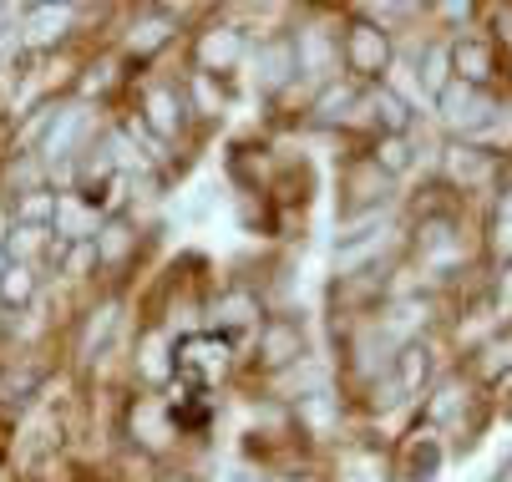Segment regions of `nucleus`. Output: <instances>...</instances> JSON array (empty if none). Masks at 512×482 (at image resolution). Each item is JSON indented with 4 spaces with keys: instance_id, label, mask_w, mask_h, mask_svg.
<instances>
[{
    "instance_id": "nucleus-1",
    "label": "nucleus",
    "mask_w": 512,
    "mask_h": 482,
    "mask_svg": "<svg viewBox=\"0 0 512 482\" xmlns=\"http://www.w3.org/2000/svg\"><path fill=\"white\" fill-rule=\"evenodd\" d=\"M127 97H132L127 117L173 158V173H183L178 168V148H198L203 143V132H198V122L188 112V97H183V72H142Z\"/></svg>"
},
{
    "instance_id": "nucleus-2",
    "label": "nucleus",
    "mask_w": 512,
    "mask_h": 482,
    "mask_svg": "<svg viewBox=\"0 0 512 482\" xmlns=\"http://www.w3.org/2000/svg\"><path fill=\"white\" fill-rule=\"evenodd\" d=\"M117 432H122V447L127 452H137L142 462H153V467L183 457V447H188V432L178 422L173 396L168 391H148V386H132L122 396Z\"/></svg>"
},
{
    "instance_id": "nucleus-3",
    "label": "nucleus",
    "mask_w": 512,
    "mask_h": 482,
    "mask_svg": "<svg viewBox=\"0 0 512 482\" xmlns=\"http://www.w3.org/2000/svg\"><path fill=\"white\" fill-rule=\"evenodd\" d=\"M249 51H254L249 26H239L224 6H208L188 26V36H183V72H203V77H218V82H239L244 66H249Z\"/></svg>"
},
{
    "instance_id": "nucleus-4",
    "label": "nucleus",
    "mask_w": 512,
    "mask_h": 482,
    "mask_svg": "<svg viewBox=\"0 0 512 482\" xmlns=\"http://www.w3.org/2000/svg\"><path fill=\"white\" fill-rule=\"evenodd\" d=\"M203 11H208V6H137V11H127V21H122L112 51L132 66L137 77H142V72H158V61L183 46L188 26H193Z\"/></svg>"
},
{
    "instance_id": "nucleus-5",
    "label": "nucleus",
    "mask_w": 512,
    "mask_h": 482,
    "mask_svg": "<svg viewBox=\"0 0 512 482\" xmlns=\"http://www.w3.org/2000/svg\"><path fill=\"white\" fill-rule=\"evenodd\" d=\"M320 351V340H315V325L310 315L295 305V310H269L264 325L249 335V346H244V376L249 381H269L289 366H300L305 356Z\"/></svg>"
},
{
    "instance_id": "nucleus-6",
    "label": "nucleus",
    "mask_w": 512,
    "mask_h": 482,
    "mask_svg": "<svg viewBox=\"0 0 512 482\" xmlns=\"http://www.w3.org/2000/svg\"><path fill=\"white\" fill-rule=\"evenodd\" d=\"M244 376V351L234 340H224L218 330H193L178 335L173 346V386H183L188 396H218L229 381Z\"/></svg>"
},
{
    "instance_id": "nucleus-7",
    "label": "nucleus",
    "mask_w": 512,
    "mask_h": 482,
    "mask_svg": "<svg viewBox=\"0 0 512 482\" xmlns=\"http://www.w3.org/2000/svg\"><path fill=\"white\" fill-rule=\"evenodd\" d=\"M406 193L401 183L365 153V148H350L340 153L335 163V224H350V219H371V214H391L401 209Z\"/></svg>"
},
{
    "instance_id": "nucleus-8",
    "label": "nucleus",
    "mask_w": 512,
    "mask_h": 482,
    "mask_svg": "<svg viewBox=\"0 0 512 482\" xmlns=\"http://www.w3.org/2000/svg\"><path fill=\"white\" fill-rule=\"evenodd\" d=\"M340 11L330 6H295V21H289V41H295V56H300V82L310 92L330 87V82H345V66H340Z\"/></svg>"
},
{
    "instance_id": "nucleus-9",
    "label": "nucleus",
    "mask_w": 512,
    "mask_h": 482,
    "mask_svg": "<svg viewBox=\"0 0 512 482\" xmlns=\"http://www.w3.org/2000/svg\"><path fill=\"white\" fill-rule=\"evenodd\" d=\"M507 112H512V97H502L492 87H467V82H452L431 102V117L447 132V143H482L487 132H497L507 122Z\"/></svg>"
},
{
    "instance_id": "nucleus-10",
    "label": "nucleus",
    "mask_w": 512,
    "mask_h": 482,
    "mask_svg": "<svg viewBox=\"0 0 512 482\" xmlns=\"http://www.w3.org/2000/svg\"><path fill=\"white\" fill-rule=\"evenodd\" d=\"M102 127H107L102 107L77 102V97H61V102H56V112H51V122H46V132H41V143H36V158L46 163L51 188H56V178H61L71 163H77V158L97 143Z\"/></svg>"
},
{
    "instance_id": "nucleus-11",
    "label": "nucleus",
    "mask_w": 512,
    "mask_h": 482,
    "mask_svg": "<svg viewBox=\"0 0 512 482\" xmlns=\"http://www.w3.org/2000/svg\"><path fill=\"white\" fill-rule=\"evenodd\" d=\"M512 163L507 153L487 148V143H442L436 148V183L452 198H492L507 183Z\"/></svg>"
},
{
    "instance_id": "nucleus-12",
    "label": "nucleus",
    "mask_w": 512,
    "mask_h": 482,
    "mask_svg": "<svg viewBox=\"0 0 512 482\" xmlns=\"http://www.w3.org/2000/svg\"><path fill=\"white\" fill-rule=\"evenodd\" d=\"M269 315V300L259 290L254 274H224L218 285H208V305H203V325L218 330L224 340H234V346L244 351L249 335L264 325Z\"/></svg>"
},
{
    "instance_id": "nucleus-13",
    "label": "nucleus",
    "mask_w": 512,
    "mask_h": 482,
    "mask_svg": "<svg viewBox=\"0 0 512 482\" xmlns=\"http://www.w3.org/2000/svg\"><path fill=\"white\" fill-rule=\"evenodd\" d=\"M153 239H158V229H153L148 219H142V214H127V209L107 214V219H102V229H97V239H92V254H97V280H107V290H117V295H122V280H127L132 269H142V259H148Z\"/></svg>"
},
{
    "instance_id": "nucleus-14",
    "label": "nucleus",
    "mask_w": 512,
    "mask_h": 482,
    "mask_svg": "<svg viewBox=\"0 0 512 482\" xmlns=\"http://www.w3.org/2000/svg\"><path fill=\"white\" fill-rule=\"evenodd\" d=\"M340 66H345V77L355 87L391 82V72H396V36L371 26L365 16H355L345 6V16H340Z\"/></svg>"
},
{
    "instance_id": "nucleus-15",
    "label": "nucleus",
    "mask_w": 512,
    "mask_h": 482,
    "mask_svg": "<svg viewBox=\"0 0 512 482\" xmlns=\"http://www.w3.org/2000/svg\"><path fill=\"white\" fill-rule=\"evenodd\" d=\"M295 158L289 148H279L264 132H244L224 148V188L229 193H269L284 173V163Z\"/></svg>"
},
{
    "instance_id": "nucleus-16",
    "label": "nucleus",
    "mask_w": 512,
    "mask_h": 482,
    "mask_svg": "<svg viewBox=\"0 0 512 482\" xmlns=\"http://www.w3.org/2000/svg\"><path fill=\"white\" fill-rule=\"evenodd\" d=\"M259 391L274 396V401H284V406H300V401H315V396L340 391V371H335L330 351H315V356H305L300 366H289V371L259 381Z\"/></svg>"
},
{
    "instance_id": "nucleus-17",
    "label": "nucleus",
    "mask_w": 512,
    "mask_h": 482,
    "mask_svg": "<svg viewBox=\"0 0 512 482\" xmlns=\"http://www.w3.org/2000/svg\"><path fill=\"white\" fill-rule=\"evenodd\" d=\"M452 82H467V87H492L502 92L507 82V61L497 51V41L477 26V31H462L452 36Z\"/></svg>"
},
{
    "instance_id": "nucleus-18",
    "label": "nucleus",
    "mask_w": 512,
    "mask_h": 482,
    "mask_svg": "<svg viewBox=\"0 0 512 482\" xmlns=\"http://www.w3.org/2000/svg\"><path fill=\"white\" fill-rule=\"evenodd\" d=\"M132 82H137V72L107 46V51H97V56H87V61L77 66V77H71V97L92 102V107H107L112 97H127Z\"/></svg>"
},
{
    "instance_id": "nucleus-19",
    "label": "nucleus",
    "mask_w": 512,
    "mask_h": 482,
    "mask_svg": "<svg viewBox=\"0 0 512 482\" xmlns=\"http://www.w3.org/2000/svg\"><path fill=\"white\" fill-rule=\"evenodd\" d=\"M447 462H452L447 437L436 432V427H426V422H416V427L396 442V477H401V482H442Z\"/></svg>"
},
{
    "instance_id": "nucleus-20",
    "label": "nucleus",
    "mask_w": 512,
    "mask_h": 482,
    "mask_svg": "<svg viewBox=\"0 0 512 482\" xmlns=\"http://www.w3.org/2000/svg\"><path fill=\"white\" fill-rule=\"evenodd\" d=\"M77 36V6H26L21 16V51L26 56H56Z\"/></svg>"
},
{
    "instance_id": "nucleus-21",
    "label": "nucleus",
    "mask_w": 512,
    "mask_h": 482,
    "mask_svg": "<svg viewBox=\"0 0 512 482\" xmlns=\"http://www.w3.org/2000/svg\"><path fill=\"white\" fill-rule=\"evenodd\" d=\"M117 330H122V295L107 290L92 310H82V325H77V346H71V356H77L82 366L87 361H102L117 351Z\"/></svg>"
},
{
    "instance_id": "nucleus-22",
    "label": "nucleus",
    "mask_w": 512,
    "mask_h": 482,
    "mask_svg": "<svg viewBox=\"0 0 512 482\" xmlns=\"http://www.w3.org/2000/svg\"><path fill=\"white\" fill-rule=\"evenodd\" d=\"M183 97H188V112H193L198 132L208 137L213 127L229 122L234 97H239V82H218V77H203V72H183Z\"/></svg>"
},
{
    "instance_id": "nucleus-23",
    "label": "nucleus",
    "mask_w": 512,
    "mask_h": 482,
    "mask_svg": "<svg viewBox=\"0 0 512 482\" xmlns=\"http://www.w3.org/2000/svg\"><path fill=\"white\" fill-rule=\"evenodd\" d=\"M102 219H107L102 203H92L82 193H56V224H51V234H56V244H92Z\"/></svg>"
},
{
    "instance_id": "nucleus-24",
    "label": "nucleus",
    "mask_w": 512,
    "mask_h": 482,
    "mask_svg": "<svg viewBox=\"0 0 512 482\" xmlns=\"http://www.w3.org/2000/svg\"><path fill=\"white\" fill-rule=\"evenodd\" d=\"M436 381V351H431V340H411V346H401L396 351V386H401V396L406 401H421Z\"/></svg>"
},
{
    "instance_id": "nucleus-25",
    "label": "nucleus",
    "mask_w": 512,
    "mask_h": 482,
    "mask_svg": "<svg viewBox=\"0 0 512 482\" xmlns=\"http://www.w3.org/2000/svg\"><path fill=\"white\" fill-rule=\"evenodd\" d=\"M365 153H371L396 183L411 178V168L421 163V148H416V132H391V137H371V143H360Z\"/></svg>"
},
{
    "instance_id": "nucleus-26",
    "label": "nucleus",
    "mask_w": 512,
    "mask_h": 482,
    "mask_svg": "<svg viewBox=\"0 0 512 482\" xmlns=\"http://www.w3.org/2000/svg\"><path fill=\"white\" fill-rule=\"evenodd\" d=\"M36 295H41V269H31V264H0V310L6 315H26L31 305H36Z\"/></svg>"
},
{
    "instance_id": "nucleus-27",
    "label": "nucleus",
    "mask_w": 512,
    "mask_h": 482,
    "mask_svg": "<svg viewBox=\"0 0 512 482\" xmlns=\"http://www.w3.org/2000/svg\"><path fill=\"white\" fill-rule=\"evenodd\" d=\"M11 264H31V269H51V254H56V234L51 229H26V224H11L6 244H0Z\"/></svg>"
},
{
    "instance_id": "nucleus-28",
    "label": "nucleus",
    "mask_w": 512,
    "mask_h": 482,
    "mask_svg": "<svg viewBox=\"0 0 512 482\" xmlns=\"http://www.w3.org/2000/svg\"><path fill=\"white\" fill-rule=\"evenodd\" d=\"M6 203H11V224H26V229L56 224V188H31V193H16Z\"/></svg>"
},
{
    "instance_id": "nucleus-29",
    "label": "nucleus",
    "mask_w": 512,
    "mask_h": 482,
    "mask_svg": "<svg viewBox=\"0 0 512 482\" xmlns=\"http://www.w3.org/2000/svg\"><path fill=\"white\" fill-rule=\"evenodd\" d=\"M41 381H46L41 366L6 361V366H0V406H26L31 396H41Z\"/></svg>"
},
{
    "instance_id": "nucleus-30",
    "label": "nucleus",
    "mask_w": 512,
    "mask_h": 482,
    "mask_svg": "<svg viewBox=\"0 0 512 482\" xmlns=\"http://www.w3.org/2000/svg\"><path fill=\"white\" fill-rule=\"evenodd\" d=\"M218 198H224V183H218V178H208V183H198V188L178 193V203H183V219H188V224H203V219L218 209Z\"/></svg>"
},
{
    "instance_id": "nucleus-31",
    "label": "nucleus",
    "mask_w": 512,
    "mask_h": 482,
    "mask_svg": "<svg viewBox=\"0 0 512 482\" xmlns=\"http://www.w3.org/2000/svg\"><path fill=\"white\" fill-rule=\"evenodd\" d=\"M482 16H487V26H482V31L497 41L502 61H512V6H487Z\"/></svg>"
},
{
    "instance_id": "nucleus-32",
    "label": "nucleus",
    "mask_w": 512,
    "mask_h": 482,
    "mask_svg": "<svg viewBox=\"0 0 512 482\" xmlns=\"http://www.w3.org/2000/svg\"><path fill=\"white\" fill-rule=\"evenodd\" d=\"M218 482H274V472L264 462H249V457H234L224 472H218Z\"/></svg>"
},
{
    "instance_id": "nucleus-33",
    "label": "nucleus",
    "mask_w": 512,
    "mask_h": 482,
    "mask_svg": "<svg viewBox=\"0 0 512 482\" xmlns=\"http://www.w3.org/2000/svg\"><path fill=\"white\" fill-rule=\"evenodd\" d=\"M487 482H512V457H507V462H497V467H492V477H487Z\"/></svg>"
},
{
    "instance_id": "nucleus-34",
    "label": "nucleus",
    "mask_w": 512,
    "mask_h": 482,
    "mask_svg": "<svg viewBox=\"0 0 512 482\" xmlns=\"http://www.w3.org/2000/svg\"><path fill=\"white\" fill-rule=\"evenodd\" d=\"M163 482H208V477H193V472H183V467H178V472H168Z\"/></svg>"
}]
</instances>
